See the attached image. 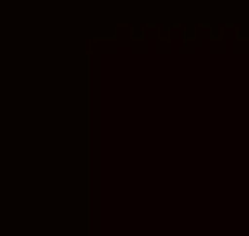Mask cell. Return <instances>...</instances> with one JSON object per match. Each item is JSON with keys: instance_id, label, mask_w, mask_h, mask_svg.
I'll return each instance as SVG.
<instances>
[]
</instances>
